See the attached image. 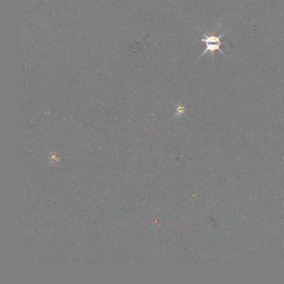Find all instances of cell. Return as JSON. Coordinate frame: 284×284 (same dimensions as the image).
<instances>
[{
	"label": "cell",
	"mask_w": 284,
	"mask_h": 284,
	"mask_svg": "<svg viewBox=\"0 0 284 284\" xmlns=\"http://www.w3.org/2000/svg\"><path fill=\"white\" fill-rule=\"evenodd\" d=\"M227 33V31H225L224 33H222V34H220L219 36L217 35H213V34H207V33H203V38L201 39V41L203 43H204L205 45H206V48H205V50L202 53V54L200 56L198 57V60L201 57H203L205 54H207V53H213V52H215V51H219L220 53L223 54L224 56L225 55L224 52L221 49V44H222V41H221V38H222V36L224 35L225 33Z\"/></svg>",
	"instance_id": "cell-1"
}]
</instances>
